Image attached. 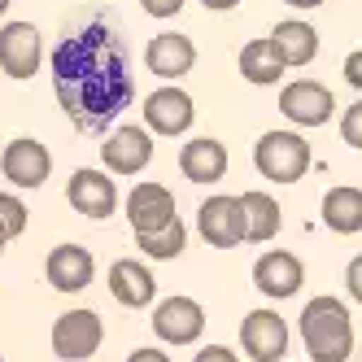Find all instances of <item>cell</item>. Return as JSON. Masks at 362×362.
Listing matches in <instances>:
<instances>
[{"label":"cell","instance_id":"obj_7","mask_svg":"<svg viewBox=\"0 0 362 362\" xmlns=\"http://www.w3.org/2000/svg\"><path fill=\"white\" fill-rule=\"evenodd\" d=\"M0 175L22 192L44 188L48 175H53V153H48V144H40L31 136H18V140L5 144V153H0Z\"/></svg>","mask_w":362,"mask_h":362},{"label":"cell","instance_id":"obj_5","mask_svg":"<svg viewBox=\"0 0 362 362\" xmlns=\"http://www.w3.org/2000/svg\"><path fill=\"white\" fill-rule=\"evenodd\" d=\"M40 66H44V40L35 31V22H5L0 27V74L27 83L35 79Z\"/></svg>","mask_w":362,"mask_h":362},{"label":"cell","instance_id":"obj_10","mask_svg":"<svg viewBox=\"0 0 362 362\" xmlns=\"http://www.w3.org/2000/svg\"><path fill=\"white\" fill-rule=\"evenodd\" d=\"M253 288L271 297V301H288L305 288V267L301 257L288 249H267L262 257L253 262Z\"/></svg>","mask_w":362,"mask_h":362},{"label":"cell","instance_id":"obj_23","mask_svg":"<svg viewBox=\"0 0 362 362\" xmlns=\"http://www.w3.org/2000/svg\"><path fill=\"white\" fill-rule=\"evenodd\" d=\"M136 245H140L144 257H153V262H175V257L184 253V245H188V227H184V218H175L170 227L153 231V236H140Z\"/></svg>","mask_w":362,"mask_h":362},{"label":"cell","instance_id":"obj_32","mask_svg":"<svg viewBox=\"0 0 362 362\" xmlns=\"http://www.w3.org/2000/svg\"><path fill=\"white\" fill-rule=\"evenodd\" d=\"M284 5H293V9H319L323 0H284Z\"/></svg>","mask_w":362,"mask_h":362},{"label":"cell","instance_id":"obj_22","mask_svg":"<svg viewBox=\"0 0 362 362\" xmlns=\"http://www.w3.org/2000/svg\"><path fill=\"white\" fill-rule=\"evenodd\" d=\"M284 57H279V48L271 44V40H249L245 48H240V74L249 83H257V88H271V83H279L284 79Z\"/></svg>","mask_w":362,"mask_h":362},{"label":"cell","instance_id":"obj_2","mask_svg":"<svg viewBox=\"0 0 362 362\" xmlns=\"http://www.w3.org/2000/svg\"><path fill=\"white\" fill-rule=\"evenodd\" d=\"M253 166L271 184H301L310 170V140L301 132H288V127L267 132L253 144Z\"/></svg>","mask_w":362,"mask_h":362},{"label":"cell","instance_id":"obj_14","mask_svg":"<svg viewBox=\"0 0 362 362\" xmlns=\"http://www.w3.org/2000/svg\"><path fill=\"white\" fill-rule=\"evenodd\" d=\"M279 114L297 127H323L336 114V96L315 79H293L288 88H279Z\"/></svg>","mask_w":362,"mask_h":362},{"label":"cell","instance_id":"obj_9","mask_svg":"<svg viewBox=\"0 0 362 362\" xmlns=\"http://www.w3.org/2000/svg\"><path fill=\"white\" fill-rule=\"evenodd\" d=\"M205 332V310L201 301L184 297V293H175L166 301L153 305V336H158L162 345H197V336Z\"/></svg>","mask_w":362,"mask_h":362},{"label":"cell","instance_id":"obj_20","mask_svg":"<svg viewBox=\"0 0 362 362\" xmlns=\"http://www.w3.org/2000/svg\"><path fill=\"white\" fill-rule=\"evenodd\" d=\"M271 44L279 48L284 66H305V62H315V53H319V35L301 18H284L279 27L271 31Z\"/></svg>","mask_w":362,"mask_h":362},{"label":"cell","instance_id":"obj_17","mask_svg":"<svg viewBox=\"0 0 362 362\" xmlns=\"http://www.w3.org/2000/svg\"><path fill=\"white\" fill-rule=\"evenodd\" d=\"M144 66L158 74V79H184V74L197 66V44L179 31H162L153 35L144 48Z\"/></svg>","mask_w":362,"mask_h":362},{"label":"cell","instance_id":"obj_28","mask_svg":"<svg viewBox=\"0 0 362 362\" xmlns=\"http://www.w3.org/2000/svg\"><path fill=\"white\" fill-rule=\"evenodd\" d=\"M192 362H240V354L227 349V345H205V349H197Z\"/></svg>","mask_w":362,"mask_h":362},{"label":"cell","instance_id":"obj_18","mask_svg":"<svg viewBox=\"0 0 362 362\" xmlns=\"http://www.w3.org/2000/svg\"><path fill=\"white\" fill-rule=\"evenodd\" d=\"M179 170H184L188 184H201V188L218 184V179L227 175V144L214 140V136L188 140L184 148H179Z\"/></svg>","mask_w":362,"mask_h":362},{"label":"cell","instance_id":"obj_1","mask_svg":"<svg viewBox=\"0 0 362 362\" xmlns=\"http://www.w3.org/2000/svg\"><path fill=\"white\" fill-rule=\"evenodd\" d=\"M297 336L310 354V362H349L358 336H354V319L349 305L336 297H315L301 305L297 319Z\"/></svg>","mask_w":362,"mask_h":362},{"label":"cell","instance_id":"obj_19","mask_svg":"<svg viewBox=\"0 0 362 362\" xmlns=\"http://www.w3.org/2000/svg\"><path fill=\"white\" fill-rule=\"evenodd\" d=\"M319 218L327 231L336 236H358L362 231V188L354 184H336L323 192V205H319Z\"/></svg>","mask_w":362,"mask_h":362},{"label":"cell","instance_id":"obj_21","mask_svg":"<svg viewBox=\"0 0 362 362\" xmlns=\"http://www.w3.org/2000/svg\"><path fill=\"white\" fill-rule=\"evenodd\" d=\"M240 210H245V240L249 245H267L284 223L279 201L267 192H240Z\"/></svg>","mask_w":362,"mask_h":362},{"label":"cell","instance_id":"obj_3","mask_svg":"<svg viewBox=\"0 0 362 362\" xmlns=\"http://www.w3.org/2000/svg\"><path fill=\"white\" fill-rule=\"evenodd\" d=\"M48 341H53V354H57L62 362H88V358L100 354V341H105V323H100L96 310L74 305V310H66V315H57L53 336H48Z\"/></svg>","mask_w":362,"mask_h":362},{"label":"cell","instance_id":"obj_12","mask_svg":"<svg viewBox=\"0 0 362 362\" xmlns=\"http://www.w3.org/2000/svg\"><path fill=\"white\" fill-rule=\"evenodd\" d=\"M44 279H48V288H57L66 297L92 288V279H96V257H92V249L74 245V240L57 245L53 253L44 257Z\"/></svg>","mask_w":362,"mask_h":362},{"label":"cell","instance_id":"obj_13","mask_svg":"<svg viewBox=\"0 0 362 362\" xmlns=\"http://www.w3.org/2000/svg\"><path fill=\"white\" fill-rule=\"evenodd\" d=\"M66 201H70V210L83 214V218H110L118 210V188H114V179L105 170L79 166L70 175V184H66Z\"/></svg>","mask_w":362,"mask_h":362},{"label":"cell","instance_id":"obj_26","mask_svg":"<svg viewBox=\"0 0 362 362\" xmlns=\"http://www.w3.org/2000/svg\"><path fill=\"white\" fill-rule=\"evenodd\" d=\"M345 288H349V297L362 305V253L349 257V267H345Z\"/></svg>","mask_w":362,"mask_h":362},{"label":"cell","instance_id":"obj_29","mask_svg":"<svg viewBox=\"0 0 362 362\" xmlns=\"http://www.w3.org/2000/svg\"><path fill=\"white\" fill-rule=\"evenodd\" d=\"M127 362H170V354L158 349V345H140V349L127 354Z\"/></svg>","mask_w":362,"mask_h":362},{"label":"cell","instance_id":"obj_35","mask_svg":"<svg viewBox=\"0 0 362 362\" xmlns=\"http://www.w3.org/2000/svg\"><path fill=\"white\" fill-rule=\"evenodd\" d=\"M0 362H5V354H0Z\"/></svg>","mask_w":362,"mask_h":362},{"label":"cell","instance_id":"obj_33","mask_svg":"<svg viewBox=\"0 0 362 362\" xmlns=\"http://www.w3.org/2000/svg\"><path fill=\"white\" fill-rule=\"evenodd\" d=\"M9 249V236H5V227H0V253H5Z\"/></svg>","mask_w":362,"mask_h":362},{"label":"cell","instance_id":"obj_11","mask_svg":"<svg viewBox=\"0 0 362 362\" xmlns=\"http://www.w3.org/2000/svg\"><path fill=\"white\" fill-rule=\"evenodd\" d=\"M197 231L210 249H236L245 245V210L240 197H210L197 210Z\"/></svg>","mask_w":362,"mask_h":362},{"label":"cell","instance_id":"obj_16","mask_svg":"<svg viewBox=\"0 0 362 362\" xmlns=\"http://www.w3.org/2000/svg\"><path fill=\"white\" fill-rule=\"evenodd\" d=\"M110 293L127 310L158 305V275H153V267H144L140 257H118L110 267Z\"/></svg>","mask_w":362,"mask_h":362},{"label":"cell","instance_id":"obj_27","mask_svg":"<svg viewBox=\"0 0 362 362\" xmlns=\"http://www.w3.org/2000/svg\"><path fill=\"white\" fill-rule=\"evenodd\" d=\"M140 9L148 18H175L179 9H184V0H140Z\"/></svg>","mask_w":362,"mask_h":362},{"label":"cell","instance_id":"obj_24","mask_svg":"<svg viewBox=\"0 0 362 362\" xmlns=\"http://www.w3.org/2000/svg\"><path fill=\"white\" fill-rule=\"evenodd\" d=\"M27 205H22V197H13V192H0V227H5V236L9 240H18L22 231H27Z\"/></svg>","mask_w":362,"mask_h":362},{"label":"cell","instance_id":"obj_34","mask_svg":"<svg viewBox=\"0 0 362 362\" xmlns=\"http://www.w3.org/2000/svg\"><path fill=\"white\" fill-rule=\"evenodd\" d=\"M5 9H9V0H0V18H5Z\"/></svg>","mask_w":362,"mask_h":362},{"label":"cell","instance_id":"obj_15","mask_svg":"<svg viewBox=\"0 0 362 362\" xmlns=\"http://www.w3.org/2000/svg\"><path fill=\"white\" fill-rule=\"evenodd\" d=\"M100 162H105V175H140L153 162V136L144 127H118L100 144Z\"/></svg>","mask_w":362,"mask_h":362},{"label":"cell","instance_id":"obj_8","mask_svg":"<svg viewBox=\"0 0 362 362\" xmlns=\"http://www.w3.org/2000/svg\"><path fill=\"white\" fill-rule=\"evenodd\" d=\"M122 210H127V223H132V236L136 240L153 236V231H162V227H170L179 218L170 188L166 184H153V179H148V184H136L132 192H127Z\"/></svg>","mask_w":362,"mask_h":362},{"label":"cell","instance_id":"obj_31","mask_svg":"<svg viewBox=\"0 0 362 362\" xmlns=\"http://www.w3.org/2000/svg\"><path fill=\"white\" fill-rule=\"evenodd\" d=\"M201 5H205V9H210V13H227V9H236V5H240V0H201Z\"/></svg>","mask_w":362,"mask_h":362},{"label":"cell","instance_id":"obj_25","mask_svg":"<svg viewBox=\"0 0 362 362\" xmlns=\"http://www.w3.org/2000/svg\"><path fill=\"white\" fill-rule=\"evenodd\" d=\"M341 140L362 153V100H354V105L341 114Z\"/></svg>","mask_w":362,"mask_h":362},{"label":"cell","instance_id":"obj_30","mask_svg":"<svg viewBox=\"0 0 362 362\" xmlns=\"http://www.w3.org/2000/svg\"><path fill=\"white\" fill-rule=\"evenodd\" d=\"M345 79H349V88H358V92H362V48L345 57Z\"/></svg>","mask_w":362,"mask_h":362},{"label":"cell","instance_id":"obj_6","mask_svg":"<svg viewBox=\"0 0 362 362\" xmlns=\"http://www.w3.org/2000/svg\"><path fill=\"white\" fill-rule=\"evenodd\" d=\"M140 114H144V132H148V136H170V140H175V136H184L188 127H192L197 100H192L184 88L166 83V88H158V92L144 96Z\"/></svg>","mask_w":362,"mask_h":362},{"label":"cell","instance_id":"obj_4","mask_svg":"<svg viewBox=\"0 0 362 362\" xmlns=\"http://www.w3.org/2000/svg\"><path fill=\"white\" fill-rule=\"evenodd\" d=\"M293 336H288V323H284L279 310L271 305H257L240 319V349L249 362H279L288 354Z\"/></svg>","mask_w":362,"mask_h":362}]
</instances>
